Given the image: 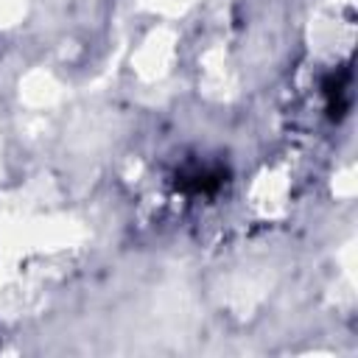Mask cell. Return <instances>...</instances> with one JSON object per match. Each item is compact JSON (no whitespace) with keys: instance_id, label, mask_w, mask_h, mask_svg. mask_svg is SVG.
<instances>
[{"instance_id":"6da1fadb","label":"cell","mask_w":358,"mask_h":358,"mask_svg":"<svg viewBox=\"0 0 358 358\" xmlns=\"http://www.w3.org/2000/svg\"><path fill=\"white\" fill-rule=\"evenodd\" d=\"M176 179H179L176 187H182L185 193H213L215 187L224 185V171L221 168H193Z\"/></svg>"}]
</instances>
